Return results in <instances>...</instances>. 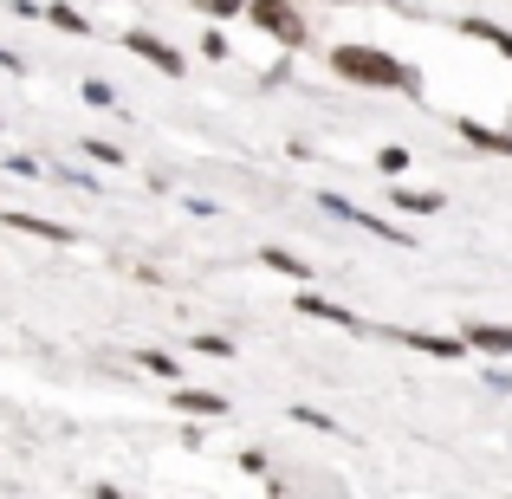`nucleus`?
Wrapping results in <instances>:
<instances>
[{
	"label": "nucleus",
	"instance_id": "obj_1",
	"mask_svg": "<svg viewBox=\"0 0 512 499\" xmlns=\"http://www.w3.org/2000/svg\"><path fill=\"white\" fill-rule=\"evenodd\" d=\"M331 72L363 85V91H415V72L383 46H338L331 52Z\"/></svg>",
	"mask_w": 512,
	"mask_h": 499
},
{
	"label": "nucleus",
	"instance_id": "obj_2",
	"mask_svg": "<svg viewBox=\"0 0 512 499\" xmlns=\"http://www.w3.org/2000/svg\"><path fill=\"white\" fill-rule=\"evenodd\" d=\"M247 20L260 26V33H273L279 46H305V20L292 0H247Z\"/></svg>",
	"mask_w": 512,
	"mask_h": 499
},
{
	"label": "nucleus",
	"instance_id": "obj_3",
	"mask_svg": "<svg viewBox=\"0 0 512 499\" xmlns=\"http://www.w3.org/2000/svg\"><path fill=\"white\" fill-rule=\"evenodd\" d=\"M124 46L137 52V59H150L163 78H182V52H175L169 39H156V33H124Z\"/></svg>",
	"mask_w": 512,
	"mask_h": 499
},
{
	"label": "nucleus",
	"instance_id": "obj_4",
	"mask_svg": "<svg viewBox=\"0 0 512 499\" xmlns=\"http://www.w3.org/2000/svg\"><path fill=\"white\" fill-rule=\"evenodd\" d=\"M0 221H7L13 234H39V240H52V247H72V240H78L65 221H39V214H20V208H7Z\"/></svg>",
	"mask_w": 512,
	"mask_h": 499
},
{
	"label": "nucleus",
	"instance_id": "obj_5",
	"mask_svg": "<svg viewBox=\"0 0 512 499\" xmlns=\"http://www.w3.org/2000/svg\"><path fill=\"white\" fill-rule=\"evenodd\" d=\"M318 208H331V214H338V221H357V227H370V234H376V240H402V227H389V221H376V214H370V208H350V201H344V195H318Z\"/></svg>",
	"mask_w": 512,
	"mask_h": 499
},
{
	"label": "nucleus",
	"instance_id": "obj_6",
	"mask_svg": "<svg viewBox=\"0 0 512 499\" xmlns=\"http://www.w3.org/2000/svg\"><path fill=\"white\" fill-rule=\"evenodd\" d=\"M402 344L409 350H428V357H467V337H435V331H402Z\"/></svg>",
	"mask_w": 512,
	"mask_h": 499
},
{
	"label": "nucleus",
	"instance_id": "obj_7",
	"mask_svg": "<svg viewBox=\"0 0 512 499\" xmlns=\"http://www.w3.org/2000/svg\"><path fill=\"white\" fill-rule=\"evenodd\" d=\"M389 208H402V214H441V208H448V201H441V195H428V188H389Z\"/></svg>",
	"mask_w": 512,
	"mask_h": 499
},
{
	"label": "nucleus",
	"instance_id": "obj_8",
	"mask_svg": "<svg viewBox=\"0 0 512 499\" xmlns=\"http://www.w3.org/2000/svg\"><path fill=\"white\" fill-rule=\"evenodd\" d=\"M467 350H487V357H512V325H474Z\"/></svg>",
	"mask_w": 512,
	"mask_h": 499
},
{
	"label": "nucleus",
	"instance_id": "obj_9",
	"mask_svg": "<svg viewBox=\"0 0 512 499\" xmlns=\"http://www.w3.org/2000/svg\"><path fill=\"white\" fill-rule=\"evenodd\" d=\"M299 312H305V318H325V325H350V331H363L357 318L344 312V305H331V299H312V292H299Z\"/></svg>",
	"mask_w": 512,
	"mask_h": 499
},
{
	"label": "nucleus",
	"instance_id": "obj_10",
	"mask_svg": "<svg viewBox=\"0 0 512 499\" xmlns=\"http://www.w3.org/2000/svg\"><path fill=\"white\" fill-rule=\"evenodd\" d=\"M175 409H182V415H221L227 402L214 396V389H175Z\"/></svg>",
	"mask_w": 512,
	"mask_h": 499
},
{
	"label": "nucleus",
	"instance_id": "obj_11",
	"mask_svg": "<svg viewBox=\"0 0 512 499\" xmlns=\"http://www.w3.org/2000/svg\"><path fill=\"white\" fill-rule=\"evenodd\" d=\"M454 130H461L467 143H480V150H493V156H512V137H500V130H480V124H467V117Z\"/></svg>",
	"mask_w": 512,
	"mask_h": 499
},
{
	"label": "nucleus",
	"instance_id": "obj_12",
	"mask_svg": "<svg viewBox=\"0 0 512 499\" xmlns=\"http://www.w3.org/2000/svg\"><path fill=\"white\" fill-rule=\"evenodd\" d=\"M461 33H467V39H487V46H500L506 59H512V33H506V26H493V20H461Z\"/></svg>",
	"mask_w": 512,
	"mask_h": 499
},
{
	"label": "nucleus",
	"instance_id": "obj_13",
	"mask_svg": "<svg viewBox=\"0 0 512 499\" xmlns=\"http://www.w3.org/2000/svg\"><path fill=\"white\" fill-rule=\"evenodd\" d=\"M260 260H266V266H273V273H286V279H299V286H305V279H312V266H305V260H292V253H286V247H266V253H260Z\"/></svg>",
	"mask_w": 512,
	"mask_h": 499
},
{
	"label": "nucleus",
	"instance_id": "obj_14",
	"mask_svg": "<svg viewBox=\"0 0 512 499\" xmlns=\"http://www.w3.org/2000/svg\"><path fill=\"white\" fill-rule=\"evenodd\" d=\"M46 20L59 26V33H85V26H91V20H85L78 7H46Z\"/></svg>",
	"mask_w": 512,
	"mask_h": 499
},
{
	"label": "nucleus",
	"instance_id": "obj_15",
	"mask_svg": "<svg viewBox=\"0 0 512 499\" xmlns=\"http://www.w3.org/2000/svg\"><path fill=\"white\" fill-rule=\"evenodd\" d=\"M409 163H415V156L402 150V143H389V150H376V169H383V175H402Z\"/></svg>",
	"mask_w": 512,
	"mask_h": 499
},
{
	"label": "nucleus",
	"instance_id": "obj_16",
	"mask_svg": "<svg viewBox=\"0 0 512 499\" xmlns=\"http://www.w3.org/2000/svg\"><path fill=\"white\" fill-rule=\"evenodd\" d=\"M85 104H91V111H117V91L104 85V78H91V85H85Z\"/></svg>",
	"mask_w": 512,
	"mask_h": 499
},
{
	"label": "nucleus",
	"instance_id": "obj_17",
	"mask_svg": "<svg viewBox=\"0 0 512 499\" xmlns=\"http://www.w3.org/2000/svg\"><path fill=\"white\" fill-rule=\"evenodd\" d=\"M208 20H227V13H247V0H195Z\"/></svg>",
	"mask_w": 512,
	"mask_h": 499
},
{
	"label": "nucleus",
	"instance_id": "obj_18",
	"mask_svg": "<svg viewBox=\"0 0 512 499\" xmlns=\"http://www.w3.org/2000/svg\"><path fill=\"white\" fill-rule=\"evenodd\" d=\"M85 156H91V163H104V169L124 163V150H117V143H85Z\"/></svg>",
	"mask_w": 512,
	"mask_h": 499
},
{
	"label": "nucleus",
	"instance_id": "obj_19",
	"mask_svg": "<svg viewBox=\"0 0 512 499\" xmlns=\"http://www.w3.org/2000/svg\"><path fill=\"white\" fill-rule=\"evenodd\" d=\"M143 370H150V376H175V357H163V350H143Z\"/></svg>",
	"mask_w": 512,
	"mask_h": 499
},
{
	"label": "nucleus",
	"instance_id": "obj_20",
	"mask_svg": "<svg viewBox=\"0 0 512 499\" xmlns=\"http://www.w3.org/2000/svg\"><path fill=\"white\" fill-rule=\"evenodd\" d=\"M195 350H208V357H234V344H227V337H195Z\"/></svg>",
	"mask_w": 512,
	"mask_h": 499
}]
</instances>
